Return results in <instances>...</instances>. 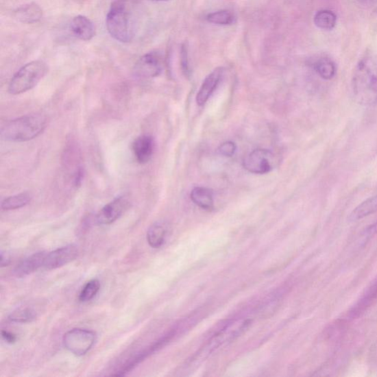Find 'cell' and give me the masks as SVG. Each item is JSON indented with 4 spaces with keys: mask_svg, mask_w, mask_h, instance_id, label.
Wrapping results in <instances>:
<instances>
[{
    "mask_svg": "<svg viewBox=\"0 0 377 377\" xmlns=\"http://www.w3.org/2000/svg\"><path fill=\"white\" fill-rule=\"evenodd\" d=\"M352 88L357 102L365 106L377 105V56L365 58L357 66Z\"/></svg>",
    "mask_w": 377,
    "mask_h": 377,
    "instance_id": "cell-1",
    "label": "cell"
},
{
    "mask_svg": "<svg viewBox=\"0 0 377 377\" xmlns=\"http://www.w3.org/2000/svg\"><path fill=\"white\" fill-rule=\"evenodd\" d=\"M107 31L116 41L128 43L135 34L133 9L128 0H115L106 16Z\"/></svg>",
    "mask_w": 377,
    "mask_h": 377,
    "instance_id": "cell-2",
    "label": "cell"
},
{
    "mask_svg": "<svg viewBox=\"0 0 377 377\" xmlns=\"http://www.w3.org/2000/svg\"><path fill=\"white\" fill-rule=\"evenodd\" d=\"M46 125V118L42 114L25 115L5 123L2 127L1 136L8 142H27L40 135Z\"/></svg>",
    "mask_w": 377,
    "mask_h": 377,
    "instance_id": "cell-3",
    "label": "cell"
},
{
    "mask_svg": "<svg viewBox=\"0 0 377 377\" xmlns=\"http://www.w3.org/2000/svg\"><path fill=\"white\" fill-rule=\"evenodd\" d=\"M48 73V66L37 60L23 66L10 82L8 91L14 95L22 94L34 88Z\"/></svg>",
    "mask_w": 377,
    "mask_h": 377,
    "instance_id": "cell-4",
    "label": "cell"
},
{
    "mask_svg": "<svg viewBox=\"0 0 377 377\" xmlns=\"http://www.w3.org/2000/svg\"><path fill=\"white\" fill-rule=\"evenodd\" d=\"M97 341V334L86 329L75 328L68 331L63 337L66 350L75 356L85 355L93 348Z\"/></svg>",
    "mask_w": 377,
    "mask_h": 377,
    "instance_id": "cell-5",
    "label": "cell"
},
{
    "mask_svg": "<svg viewBox=\"0 0 377 377\" xmlns=\"http://www.w3.org/2000/svg\"><path fill=\"white\" fill-rule=\"evenodd\" d=\"M274 162V155L270 151L256 149L244 158L243 166L252 173L266 174L273 170Z\"/></svg>",
    "mask_w": 377,
    "mask_h": 377,
    "instance_id": "cell-6",
    "label": "cell"
},
{
    "mask_svg": "<svg viewBox=\"0 0 377 377\" xmlns=\"http://www.w3.org/2000/svg\"><path fill=\"white\" fill-rule=\"evenodd\" d=\"M162 69V56L158 53L151 52L138 59L134 67V74L138 78L150 79L160 75Z\"/></svg>",
    "mask_w": 377,
    "mask_h": 377,
    "instance_id": "cell-7",
    "label": "cell"
},
{
    "mask_svg": "<svg viewBox=\"0 0 377 377\" xmlns=\"http://www.w3.org/2000/svg\"><path fill=\"white\" fill-rule=\"evenodd\" d=\"M129 202L125 196L117 197L104 206L95 217L97 225H110L114 223L125 212Z\"/></svg>",
    "mask_w": 377,
    "mask_h": 377,
    "instance_id": "cell-8",
    "label": "cell"
},
{
    "mask_svg": "<svg viewBox=\"0 0 377 377\" xmlns=\"http://www.w3.org/2000/svg\"><path fill=\"white\" fill-rule=\"evenodd\" d=\"M79 254L77 245L71 244L58 247L53 252L47 254L44 267L47 270L58 269L76 259Z\"/></svg>",
    "mask_w": 377,
    "mask_h": 377,
    "instance_id": "cell-9",
    "label": "cell"
},
{
    "mask_svg": "<svg viewBox=\"0 0 377 377\" xmlns=\"http://www.w3.org/2000/svg\"><path fill=\"white\" fill-rule=\"evenodd\" d=\"M223 71V68L222 67L216 68L215 71L205 78L196 97V102L198 106H204L208 100H209L218 84L221 82Z\"/></svg>",
    "mask_w": 377,
    "mask_h": 377,
    "instance_id": "cell-10",
    "label": "cell"
},
{
    "mask_svg": "<svg viewBox=\"0 0 377 377\" xmlns=\"http://www.w3.org/2000/svg\"><path fill=\"white\" fill-rule=\"evenodd\" d=\"M155 143L151 136L143 135L136 138L133 144V151L136 161L145 164L151 160L154 152Z\"/></svg>",
    "mask_w": 377,
    "mask_h": 377,
    "instance_id": "cell-11",
    "label": "cell"
},
{
    "mask_svg": "<svg viewBox=\"0 0 377 377\" xmlns=\"http://www.w3.org/2000/svg\"><path fill=\"white\" fill-rule=\"evenodd\" d=\"M47 252L35 253L25 258L18 264L14 269V274L17 277H25L36 272L40 267H44Z\"/></svg>",
    "mask_w": 377,
    "mask_h": 377,
    "instance_id": "cell-12",
    "label": "cell"
},
{
    "mask_svg": "<svg viewBox=\"0 0 377 377\" xmlns=\"http://www.w3.org/2000/svg\"><path fill=\"white\" fill-rule=\"evenodd\" d=\"M71 28L75 37L82 41H90L95 36L93 23L85 16L78 15L73 19Z\"/></svg>",
    "mask_w": 377,
    "mask_h": 377,
    "instance_id": "cell-13",
    "label": "cell"
},
{
    "mask_svg": "<svg viewBox=\"0 0 377 377\" xmlns=\"http://www.w3.org/2000/svg\"><path fill=\"white\" fill-rule=\"evenodd\" d=\"M17 21L24 24H34L41 21L42 9L36 3H31L19 7L14 13Z\"/></svg>",
    "mask_w": 377,
    "mask_h": 377,
    "instance_id": "cell-14",
    "label": "cell"
},
{
    "mask_svg": "<svg viewBox=\"0 0 377 377\" xmlns=\"http://www.w3.org/2000/svg\"><path fill=\"white\" fill-rule=\"evenodd\" d=\"M193 202L205 210H211L214 206L213 193L210 188L195 187L191 194Z\"/></svg>",
    "mask_w": 377,
    "mask_h": 377,
    "instance_id": "cell-15",
    "label": "cell"
},
{
    "mask_svg": "<svg viewBox=\"0 0 377 377\" xmlns=\"http://www.w3.org/2000/svg\"><path fill=\"white\" fill-rule=\"evenodd\" d=\"M377 297V281L374 282L368 291H366L362 299L357 303L351 312L352 317L361 316L367 309L370 307Z\"/></svg>",
    "mask_w": 377,
    "mask_h": 377,
    "instance_id": "cell-16",
    "label": "cell"
},
{
    "mask_svg": "<svg viewBox=\"0 0 377 377\" xmlns=\"http://www.w3.org/2000/svg\"><path fill=\"white\" fill-rule=\"evenodd\" d=\"M315 71L324 80H331L336 74L335 64L330 58L322 57L313 63Z\"/></svg>",
    "mask_w": 377,
    "mask_h": 377,
    "instance_id": "cell-17",
    "label": "cell"
},
{
    "mask_svg": "<svg viewBox=\"0 0 377 377\" xmlns=\"http://www.w3.org/2000/svg\"><path fill=\"white\" fill-rule=\"evenodd\" d=\"M377 212V195L369 197L358 206L355 208L352 212L350 219L352 221H356Z\"/></svg>",
    "mask_w": 377,
    "mask_h": 377,
    "instance_id": "cell-18",
    "label": "cell"
},
{
    "mask_svg": "<svg viewBox=\"0 0 377 377\" xmlns=\"http://www.w3.org/2000/svg\"><path fill=\"white\" fill-rule=\"evenodd\" d=\"M32 195L28 193H19L10 196L3 201L1 208L3 210L10 211L21 209L32 201Z\"/></svg>",
    "mask_w": 377,
    "mask_h": 377,
    "instance_id": "cell-19",
    "label": "cell"
},
{
    "mask_svg": "<svg viewBox=\"0 0 377 377\" xmlns=\"http://www.w3.org/2000/svg\"><path fill=\"white\" fill-rule=\"evenodd\" d=\"M165 236V227L161 223H155L147 231V241L151 247L158 249L164 244Z\"/></svg>",
    "mask_w": 377,
    "mask_h": 377,
    "instance_id": "cell-20",
    "label": "cell"
},
{
    "mask_svg": "<svg viewBox=\"0 0 377 377\" xmlns=\"http://www.w3.org/2000/svg\"><path fill=\"white\" fill-rule=\"evenodd\" d=\"M37 317V313L32 306H21L8 316V320L13 323L26 324L34 321Z\"/></svg>",
    "mask_w": 377,
    "mask_h": 377,
    "instance_id": "cell-21",
    "label": "cell"
},
{
    "mask_svg": "<svg viewBox=\"0 0 377 377\" xmlns=\"http://www.w3.org/2000/svg\"><path fill=\"white\" fill-rule=\"evenodd\" d=\"M337 23L336 14L330 10H321L317 12L314 17L315 25L325 31L332 29Z\"/></svg>",
    "mask_w": 377,
    "mask_h": 377,
    "instance_id": "cell-22",
    "label": "cell"
},
{
    "mask_svg": "<svg viewBox=\"0 0 377 377\" xmlns=\"http://www.w3.org/2000/svg\"><path fill=\"white\" fill-rule=\"evenodd\" d=\"M206 21L214 25L226 26L234 23L235 16L231 12L222 10V11L208 14Z\"/></svg>",
    "mask_w": 377,
    "mask_h": 377,
    "instance_id": "cell-23",
    "label": "cell"
},
{
    "mask_svg": "<svg viewBox=\"0 0 377 377\" xmlns=\"http://www.w3.org/2000/svg\"><path fill=\"white\" fill-rule=\"evenodd\" d=\"M101 289V282L97 280L88 281L83 287V289L79 294L78 300L81 302H87L94 299Z\"/></svg>",
    "mask_w": 377,
    "mask_h": 377,
    "instance_id": "cell-24",
    "label": "cell"
},
{
    "mask_svg": "<svg viewBox=\"0 0 377 377\" xmlns=\"http://www.w3.org/2000/svg\"><path fill=\"white\" fill-rule=\"evenodd\" d=\"M236 150V147L235 143L230 141L223 143L219 148H218V152L226 157H232L234 154Z\"/></svg>",
    "mask_w": 377,
    "mask_h": 377,
    "instance_id": "cell-25",
    "label": "cell"
},
{
    "mask_svg": "<svg viewBox=\"0 0 377 377\" xmlns=\"http://www.w3.org/2000/svg\"><path fill=\"white\" fill-rule=\"evenodd\" d=\"M3 339L9 344H14L16 342V335L11 332L3 330L2 332Z\"/></svg>",
    "mask_w": 377,
    "mask_h": 377,
    "instance_id": "cell-26",
    "label": "cell"
},
{
    "mask_svg": "<svg viewBox=\"0 0 377 377\" xmlns=\"http://www.w3.org/2000/svg\"><path fill=\"white\" fill-rule=\"evenodd\" d=\"M10 263H11V256L6 252L2 251L0 253V264H1V267H7Z\"/></svg>",
    "mask_w": 377,
    "mask_h": 377,
    "instance_id": "cell-27",
    "label": "cell"
},
{
    "mask_svg": "<svg viewBox=\"0 0 377 377\" xmlns=\"http://www.w3.org/2000/svg\"><path fill=\"white\" fill-rule=\"evenodd\" d=\"M377 233V221L367 228L365 232V237H371L373 235L376 234Z\"/></svg>",
    "mask_w": 377,
    "mask_h": 377,
    "instance_id": "cell-28",
    "label": "cell"
},
{
    "mask_svg": "<svg viewBox=\"0 0 377 377\" xmlns=\"http://www.w3.org/2000/svg\"><path fill=\"white\" fill-rule=\"evenodd\" d=\"M358 1L364 5L371 6L374 5L377 0H358Z\"/></svg>",
    "mask_w": 377,
    "mask_h": 377,
    "instance_id": "cell-29",
    "label": "cell"
},
{
    "mask_svg": "<svg viewBox=\"0 0 377 377\" xmlns=\"http://www.w3.org/2000/svg\"><path fill=\"white\" fill-rule=\"evenodd\" d=\"M154 1H158V2H165V1H169V0H154Z\"/></svg>",
    "mask_w": 377,
    "mask_h": 377,
    "instance_id": "cell-30",
    "label": "cell"
}]
</instances>
